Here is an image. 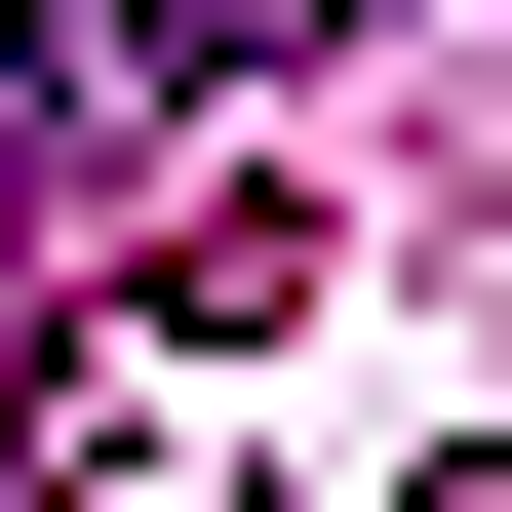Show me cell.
<instances>
[{
    "mask_svg": "<svg viewBox=\"0 0 512 512\" xmlns=\"http://www.w3.org/2000/svg\"><path fill=\"white\" fill-rule=\"evenodd\" d=\"M276 40H355V0H119V79H276Z\"/></svg>",
    "mask_w": 512,
    "mask_h": 512,
    "instance_id": "cell-1",
    "label": "cell"
}]
</instances>
